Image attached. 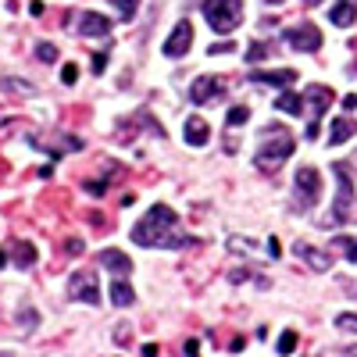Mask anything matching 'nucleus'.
Segmentation results:
<instances>
[{
	"instance_id": "obj_22",
	"label": "nucleus",
	"mask_w": 357,
	"mask_h": 357,
	"mask_svg": "<svg viewBox=\"0 0 357 357\" xmlns=\"http://www.w3.org/2000/svg\"><path fill=\"white\" fill-rule=\"evenodd\" d=\"M247 118H250V107L236 104V107H229V114H225V126H229V129H236V126H243Z\"/></svg>"
},
{
	"instance_id": "obj_31",
	"label": "nucleus",
	"mask_w": 357,
	"mask_h": 357,
	"mask_svg": "<svg viewBox=\"0 0 357 357\" xmlns=\"http://www.w3.org/2000/svg\"><path fill=\"white\" fill-rule=\"evenodd\" d=\"M232 50H236L232 43H211V47H207V54H211V57L215 54H232Z\"/></svg>"
},
{
	"instance_id": "obj_37",
	"label": "nucleus",
	"mask_w": 357,
	"mask_h": 357,
	"mask_svg": "<svg viewBox=\"0 0 357 357\" xmlns=\"http://www.w3.org/2000/svg\"><path fill=\"white\" fill-rule=\"evenodd\" d=\"M104 65H107V57H104V54H97V57H93V68H97V75H100V68H104Z\"/></svg>"
},
{
	"instance_id": "obj_30",
	"label": "nucleus",
	"mask_w": 357,
	"mask_h": 357,
	"mask_svg": "<svg viewBox=\"0 0 357 357\" xmlns=\"http://www.w3.org/2000/svg\"><path fill=\"white\" fill-rule=\"evenodd\" d=\"M82 250H86V243H82V240H68V243H65V254H72V257H79Z\"/></svg>"
},
{
	"instance_id": "obj_4",
	"label": "nucleus",
	"mask_w": 357,
	"mask_h": 357,
	"mask_svg": "<svg viewBox=\"0 0 357 357\" xmlns=\"http://www.w3.org/2000/svg\"><path fill=\"white\" fill-rule=\"evenodd\" d=\"M321 200V172L304 165V168H296L293 175V200L289 207L293 211H311V207Z\"/></svg>"
},
{
	"instance_id": "obj_6",
	"label": "nucleus",
	"mask_w": 357,
	"mask_h": 357,
	"mask_svg": "<svg viewBox=\"0 0 357 357\" xmlns=\"http://www.w3.org/2000/svg\"><path fill=\"white\" fill-rule=\"evenodd\" d=\"M336 100V93L329 86H321V82H314V86H307L304 89V111H307V139H318V129H321V114L329 111V104Z\"/></svg>"
},
{
	"instance_id": "obj_21",
	"label": "nucleus",
	"mask_w": 357,
	"mask_h": 357,
	"mask_svg": "<svg viewBox=\"0 0 357 357\" xmlns=\"http://www.w3.org/2000/svg\"><path fill=\"white\" fill-rule=\"evenodd\" d=\"M333 247H336V250H340L350 264H357V236H336Z\"/></svg>"
},
{
	"instance_id": "obj_36",
	"label": "nucleus",
	"mask_w": 357,
	"mask_h": 357,
	"mask_svg": "<svg viewBox=\"0 0 357 357\" xmlns=\"http://www.w3.org/2000/svg\"><path fill=\"white\" fill-rule=\"evenodd\" d=\"M29 11H33L36 18H43V4H40V0H33V4H29Z\"/></svg>"
},
{
	"instance_id": "obj_16",
	"label": "nucleus",
	"mask_w": 357,
	"mask_h": 357,
	"mask_svg": "<svg viewBox=\"0 0 357 357\" xmlns=\"http://www.w3.org/2000/svg\"><path fill=\"white\" fill-rule=\"evenodd\" d=\"M250 82H264V86H279V89H286V86L296 82V72H293V68H279V72H250Z\"/></svg>"
},
{
	"instance_id": "obj_23",
	"label": "nucleus",
	"mask_w": 357,
	"mask_h": 357,
	"mask_svg": "<svg viewBox=\"0 0 357 357\" xmlns=\"http://www.w3.org/2000/svg\"><path fill=\"white\" fill-rule=\"evenodd\" d=\"M111 4L118 8L122 22H132V18H136V11H139V0H111Z\"/></svg>"
},
{
	"instance_id": "obj_14",
	"label": "nucleus",
	"mask_w": 357,
	"mask_h": 357,
	"mask_svg": "<svg viewBox=\"0 0 357 357\" xmlns=\"http://www.w3.org/2000/svg\"><path fill=\"white\" fill-rule=\"evenodd\" d=\"M100 264L107 268V272H114V275H129V272H132V261H129V254L114 250V247L100 250Z\"/></svg>"
},
{
	"instance_id": "obj_27",
	"label": "nucleus",
	"mask_w": 357,
	"mask_h": 357,
	"mask_svg": "<svg viewBox=\"0 0 357 357\" xmlns=\"http://www.w3.org/2000/svg\"><path fill=\"white\" fill-rule=\"evenodd\" d=\"M293 350H296V333L289 329V333L279 336V354H293Z\"/></svg>"
},
{
	"instance_id": "obj_8",
	"label": "nucleus",
	"mask_w": 357,
	"mask_h": 357,
	"mask_svg": "<svg viewBox=\"0 0 357 357\" xmlns=\"http://www.w3.org/2000/svg\"><path fill=\"white\" fill-rule=\"evenodd\" d=\"M68 296L72 301H82V304H100V279H97V272H72Z\"/></svg>"
},
{
	"instance_id": "obj_35",
	"label": "nucleus",
	"mask_w": 357,
	"mask_h": 357,
	"mask_svg": "<svg viewBox=\"0 0 357 357\" xmlns=\"http://www.w3.org/2000/svg\"><path fill=\"white\" fill-rule=\"evenodd\" d=\"M268 254H272V257H279V254H282V247H279V240H268Z\"/></svg>"
},
{
	"instance_id": "obj_26",
	"label": "nucleus",
	"mask_w": 357,
	"mask_h": 357,
	"mask_svg": "<svg viewBox=\"0 0 357 357\" xmlns=\"http://www.w3.org/2000/svg\"><path fill=\"white\" fill-rule=\"evenodd\" d=\"M36 57H40L43 65H54V61H57V47H54V43H40V47H36Z\"/></svg>"
},
{
	"instance_id": "obj_10",
	"label": "nucleus",
	"mask_w": 357,
	"mask_h": 357,
	"mask_svg": "<svg viewBox=\"0 0 357 357\" xmlns=\"http://www.w3.org/2000/svg\"><path fill=\"white\" fill-rule=\"evenodd\" d=\"M222 79L215 75H197L190 86V104H215V97H222Z\"/></svg>"
},
{
	"instance_id": "obj_13",
	"label": "nucleus",
	"mask_w": 357,
	"mask_h": 357,
	"mask_svg": "<svg viewBox=\"0 0 357 357\" xmlns=\"http://www.w3.org/2000/svg\"><path fill=\"white\" fill-rule=\"evenodd\" d=\"M183 139L190 143V146H207V139H211V129H207V122L204 118H186V126H183Z\"/></svg>"
},
{
	"instance_id": "obj_32",
	"label": "nucleus",
	"mask_w": 357,
	"mask_h": 357,
	"mask_svg": "<svg viewBox=\"0 0 357 357\" xmlns=\"http://www.w3.org/2000/svg\"><path fill=\"white\" fill-rule=\"evenodd\" d=\"M22 321H25V329H33V325H36V311L25 307V311H22Z\"/></svg>"
},
{
	"instance_id": "obj_28",
	"label": "nucleus",
	"mask_w": 357,
	"mask_h": 357,
	"mask_svg": "<svg viewBox=\"0 0 357 357\" xmlns=\"http://www.w3.org/2000/svg\"><path fill=\"white\" fill-rule=\"evenodd\" d=\"M61 82H65V86H75V82H79V68H75V65H65V68H61Z\"/></svg>"
},
{
	"instance_id": "obj_7",
	"label": "nucleus",
	"mask_w": 357,
	"mask_h": 357,
	"mask_svg": "<svg viewBox=\"0 0 357 357\" xmlns=\"http://www.w3.org/2000/svg\"><path fill=\"white\" fill-rule=\"evenodd\" d=\"M286 43H289L293 50L318 54V47H321V29H318L314 22H296V25L286 29Z\"/></svg>"
},
{
	"instance_id": "obj_15",
	"label": "nucleus",
	"mask_w": 357,
	"mask_h": 357,
	"mask_svg": "<svg viewBox=\"0 0 357 357\" xmlns=\"http://www.w3.org/2000/svg\"><path fill=\"white\" fill-rule=\"evenodd\" d=\"M329 22L340 25V29H350L357 22V0H336L333 11H329Z\"/></svg>"
},
{
	"instance_id": "obj_2",
	"label": "nucleus",
	"mask_w": 357,
	"mask_h": 357,
	"mask_svg": "<svg viewBox=\"0 0 357 357\" xmlns=\"http://www.w3.org/2000/svg\"><path fill=\"white\" fill-rule=\"evenodd\" d=\"M333 172H336V178H340V193H336V200H333V207H329V222H321V225H333V229H336V225H347V222L357 218V197H354L350 165L336 161Z\"/></svg>"
},
{
	"instance_id": "obj_34",
	"label": "nucleus",
	"mask_w": 357,
	"mask_h": 357,
	"mask_svg": "<svg viewBox=\"0 0 357 357\" xmlns=\"http://www.w3.org/2000/svg\"><path fill=\"white\" fill-rule=\"evenodd\" d=\"M354 107H357V93H347L343 97V111H354Z\"/></svg>"
},
{
	"instance_id": "obj_1",
	"label": "nucleus",
	"mask_w": 357,
	"mask_h": 357,
	"mask_svg": "<svg viewBox=\"0 0 357 357\" xmlns=\"http://www.w3.org/2000/svg\"><path fill=\"white\" fill-rule=\"evenodd\" d=\"M132 243L139 247H165V250H178V247H190L197 243L193 236L178 232V215L172 211L168 204H154L136 225H132Z\"/></svg>"
},
{
	"instance_id": "obj_29",
	"label": "nucleus",
	"mask_w": 357,
	"mask_h": 357,
	"mask_svg": "<svg viewBox=\"0 0 357 357\" xmlns=\"http://www.w3.org/2000/svg\"><path fill=\"white\" fill-rule=\"evenodd\" d=\"M86 193L104 197V193H107V183H104V178H100V183H97V178H89V183H86Z\"/></svg>"
},
{
	"instance_id": "obj_33",
	"label": "nucleus",
	"mask_w": 357,
	"mask_h": 357,
	"mask_svg": "<svg viewBox=\"0 0 357 357\" xmlns=\"http://www.w3.org/2000/svg\"><path fill=\"white\" fill-rule=\"evenodd\" d=\"M0 86H4V89H22V93H29V86H25V82H15V79H4Z\"/></svg>"
},
{
	"instance_id": "obj_40",
	"label": "nucleus",
	"mask_w": 357,
	"mask_h": 357,
	"mask_svg": "<svg viewBox=\"0 0 357 357\" xmlns=\"http://www.w3.org/2000/svg\"><path fill=\"white\" fill-rule=\"evenodd\" d=\"M268 4H275V8H279V4H282V0H268Z\"/></svg>"
},
{
	"instance_id": "obj_9",
	"label": "nucleus",
	"mask_w": 357,
	"mask_h": 357,
	"mask_svg": "<svg viewBox=\"0 0 357 357\" xmlns=\"http://www.w3.org/2000/svg\"><path fill=\"white\" fill-rule=\"evenodd\" d=\"M190 43H193V25L186 18H178L161 50H165V57H183V54H190Z\"/></svg>"
},
{
	"instance_id": "obj_17",
	"label": "nucleus",
	"mask_w": 357,
	"mask_h": 357,
	"mask_svg": "<svg viewBox=\"0 0 357 357\" xmlns=\"http://www.w3.org/2000/svg\"><path fill=\"white\" fill-rule=\"evenodd\" d=\"M132 301H136V293H132V286H129V282H126L122 275H118V279L111 282V304H114V307H129Z\"/></svg>"
},
{
	"instance_id": "obj_20",
	"label": "nucleus",
	"mask_w": 357,
	"mask_h": 357,
	"mask_svg": "<svg viewBox=\"0 0 357 357\" xmlns=\"http://www.w3.org/2000/svg\"><path fill=\"white\" fill-rule=\"evenodd\" d=\"M11 261H15V268H33L36 264V247L33 243H15Z\"/></svg>"
},
{
	"instance_id": "obj_38",
	"label": "nucleus",
	"mask_w": 357,
	"mask_h": 357,
	"mask_svg": "<svg viewBox=\"0 0 357 357\" xmlns=\"http://www.w3.org/2000/svg\"><path fill=\"white\" fill-rule=\"evenodd\" d=\"M4 264H8V254H4V250H0V268H4Z\"/></svg>"
},
{
	"instance_id": "obj_25",
	"label": "nucleus",
	"mask_w": 357,
	"mask_h": 357,
	"mask_svg": "<svg viewBox=\"0 0 357 357\" xmlns=\"http://www.w3.org/2000/svg\"><path fill=\"white\" fill-rule=\"evenodd\" d=\"M336 329H343V333H357V314H354V311L336 314Z\"/></svg>"
},
{
	"instance_id": "obj_12",
	"label": "nucleus",
	"mask_w": 357,
	"mask_h": 357,
	"mask_svg": "<svg viewBox=\"0 0 357 357\" xmlns=\"http://www.w3.org/2000/svg\"><path fill=\"white\" fill-rule=\"evenodd\" d=\"M75 33H79V36H107V33H111V18H104V15H97V11H79Z\"/></svg>"
},
{
	"instance_id": "obj_39",
	"label": "nucleus",
	"mask_w": 357,
	"mask_h": 357,
	"mask_svg": "<svg viewBox=\"0 0 357 357\" xmlns=\"http://www.w3.org/2000/svg\"><path fill=\"white\" fill-rule=\"evenodd\" d=\"M304 4H307V8H314V4H321V0H304Z\"/></svg>"
},
{
	"instance_id": "obj_24",
	"label": "nucleus",
	"mask_w": 357,
	"mask_h": 357,
	"mask_svg": "<svg viewBox=\"0 0 357 357\" xmlns=\"http://www.w3.org/2000/svg\"><path fill=\"white\" fill-rule=\"evenodd\" d=\"M268 54H272V43H261V40H257V43L247 50V65H257V61H264Z\"/></svg>"
},
{
	"instance_id": "obj_19",
	"label": "nucleus",
	"mask_w": 357,
	"mask_h": 357,
	"mask_svg": "<svg viewBox=\"0 0 357 357\" xmlns=\"http://www.w3.org/2000/svg\"><path fill=\"white\" fill-rule=\"evenodd\" d=\"M275 107L282 111V114H301L304 111V93H279V100H275Z\"/></svg>"
},
{
	"instance_id": "obj_18",
	"label": "nucleus",
	"mask_w": 357,
	"mask_h": 357,
	"mask_svg": "<svg viewBox=\"0 0 357 357\" xmlns=\"http://www.w3.org/2000/svg\"><path fill=\"white\" fill-rule=\"evenodd\" d=\"M357 132V126H354V118H336V122H333V132H329V146H340V143H347L350 136Z\"/></svg>"
},
{
	"instance_id": "obj_3",
	"label": "nucleus",
	"mask_w": 357,
	"mask_h": 357,
	"mask_svg": "<svg viewBox=\"0 0 357 357\" xmlns=\"http://www.w3.org/2000/svg\"><path fill=\"white\" fill-rule=\"evenodd\" d=\"M268 129H272V136L261 143V151H257V168H261V172H279L282 161L293 158L296 139H293L282 126H268Z\"/></svg>"
},
{
	"instance_id": "obj_11",
	"label": "nucleus",
	"mask_w": 357,
	"mask_h": 357,
	"mask_svg": "<svg viewBox=\"0 0 357 357\" xmlns=\"http://www.w3.org/2000/svg\"><path fill=\"white\" fill-rule=\"evenodd\" d=\"M293 254L301 257L311 272H333V254L329 250H318L311 243H293Z\"/></svg>"
},
{
	"instance_id": "obj_5",
	"label": "nucleus",
	"mask_w": 357,
	"mask_h": 357,
	"mask_svg": "<svg viewBox=\"0 0 357 357\" xmlns=\"http://www.w3.org/2000/svg\"><path fill=\"white\" fill-rule=\"evenodd\" d=\"M200 15L207 18V25L215 33H232L243 22V0H204Z\"/></svg>"
}]
</instances>
